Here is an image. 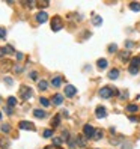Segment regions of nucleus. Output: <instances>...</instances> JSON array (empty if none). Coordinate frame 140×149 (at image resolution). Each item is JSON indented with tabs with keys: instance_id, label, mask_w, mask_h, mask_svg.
Listing matches in <instances>:
<instances>
[{
	"instance_id": "9d476101",
	"label": "nucleus",
	"mask_w": 140,
	"mask_h": 149,
	"mask_svg": "<svg viewBox=\"0 0 140 149\" xmlns=\"http://www.w3.org/2000/svg\"><path fill=\"white\" fill-rule=\"evenodd\" d=\"M97 65H98V68H99V69H105L109 63H107V60H105V59H99L98 62H97Z\"/></svg>"
},
{
	"instance_id": "ddd939ff",
	"label": "nucleus",
	"mask_w": 140,
	"mask_h": 149,
	"mask_svg": "<svg viewBox=\"0 0 140 149\" xmlns=\"http://www.w3.org/2000/svg\"><path fill=\"white\" fill-rule=\"evenodd\" d=\"M137 110H139V107L136 104H128V105H126V112H128V113H136Z\"/></svg>"
},
{
	"instance_id": "1a4fd4ad",
	"label": "nucleus",
	"mask_w": 140,
	"mask_h": 149,
	"mask_svg": "<svg viewBox=\"0 0 140 149\" xmlns=\"http://www.w3.org/2000/svg\"><path fill=\"white\" fill-rule=\"evenodd\" d=\"M63 103V97L62 95H59V93H56L54 97H53V104L54 105H60Z\"/></svg>"
},
{
	"instance_id": "7c9ffc66",
	"label": "nucleus",
	"mask_w": 140,
	"mask_h": 149,
	"mask_svg": "<svg viewBox=\"0 0 140 149\" xmlns=\"http://www.w3.org/2000/svg\"><path fill=\"white\" fill-rule=\"evenodd\" d=\"M6 36V29L5 27H0V39H3Z\"/></svg>"
},
{
	"instance_id": "bb28decb",
	"label": "nucleus",
	"mask_w": 140,
	"mask_h": 149,
	"mask_svg": "<svg viewBox=\"0 0 140 149\" xmlns=\"http://www.w3.org/2000/svg\"><path fill=\"white\" fill-rule=\"evenodd\" d=\"M3 48H5V53H6V54H12V53H14L12 45H6V47H3Z\"/></svg>"
},
{
	"instance_id": "ea45409f",
	"label": "nucleus",
	"mask_w": 140,
	"mask_h": 149,
	"mask_svg": "<svg viewBox=\"0 0 140 149\" xmlns=\"http://www.w3.org/2000/svg\"><path fill=\"white\" fill-rule=\"evenodd\" d=\"M23 59V53H17V60H21Z\"/></svg>"
},
{
	"instance_id": "cd10ccee",
	"label": "nucleus",
	"mask_w": 140,
	"mask_h": 149,
	"mask_svg": "<svg viewBox=\"0 0 140 149\" xmlns=\"http://www.w3.org/2000/svg\"><path fill=\"white\" fill-rule=\"evenodd\" d=\"M0 145H2V148H3V149H6V148L9 146V142H8V140H5V139H0Z\"/></svg>"
},
{
	"instance_id": "39448f33",
	"label": "nucleus",
	"mask_w": 140,
	"mask_h": 149,
	"mask_svg": "<svg viewBox=\"0 0 140 149\" xmlns=\"http://www.w3.org/2000/svg\"><path fill=\"white\" fill-rule=\"evenodd\" d=\"M75 93H77V89H75L72 84H66V86H65V95H66L68 98H72Z\"/></svg>"
},
{
	"instance_id": "423d86ee",
	"label": "nucleus",
	"mask_w": 140,
	"mask_h": 149,
	"mask_svg": "<svg viewBox=\"0 0 140 149\" xmlns=\"http://www.w3.org/2000/svg\"><path fill=\"white\" fill-rule=\"evenodd\" d=\"M18 127L21 128V130H30V131L35 130V125H33L32 122H27V120H21V122L18 124Z\"/></svg>"
},
{
	"instance_id": "4468645a",
	"label": "nucleus",
	"mask_w": 140,
	"mask_h": 149,
	"mask_svg": "<svg viewBox=\"0 0 140 149\" xmlns=\"http://www.w3.org/2000/svg\"><path fill=\"white\" fill-rule=\"evenodd\" d=\"M51 84L54 86V87H59V86L62 84V78L60 77H54V78L51 80Z\"/></svg>"
},
{
	"instance_id": "c756f323",
	"label": "nucleus",
	"mask_w": 140,
	"mask_h": 149,
	"mask_svg": "<svg viewBox=\"0 0 140 149\" xmlns=\"http://www.w3.org/2000/svg\"><path fill=\"white\" fill-rule=\"evenodd\" d=\"M130 74H131V76H136V74L139 72V68H134V66H130Z\"/></svg>"
},
{
	"instance_id": "7ed1b4c3",
	"label": "nucleus",
	"mask_w": 140,
	"mask_h": 149,
	"mask_svg": "<svg viewBox=\"0 0 140 149\" xmlns=\"http://www.w3.org/2000/svg\"><path fill=\"white\" fill-rule=\"evenodd\" d=\"M63 27V24H62V20H60V17H54L51 20V30L53 32H59Z\"/></svg>"
},
{
	"instance_id": "79ce46f5",
	"label": "nucleus",
	"mask_w": 140,
	"mask_h": 149,
	"mask_svg": "<svg viewBox=\"0 0 140 149\" xmlns=\"http://www.w3.org/2000/svg\"><path fill=\"white\" fill-rule=\"evenodd\" d=\"M63 139H69V133L68 131H63Z\"/></svg>"
},
{
	"instance_id": "f8f14e48",
	"label": "nucleus",
	"mask_w": 140,
	"mask_h": 149,
	"mask_svg": "<svg viewBox=\"0 0 140 149\" xmlns=\"http://www.w3.org/2000/svg\"><path fill=\"white\" fill-rule=\"evenodd\" d=\"M130 9L134 11V12H139L140 11V3L139 2H131L130 3Z\"/></svg>"
},
{
	"instance_id": "e433bc0d",
	"label": "nucleus",
	"mask_w": 140,
	"mask_h": 149,
	"mask_svg": "<svg viewBox=\"0 0 140 149\" xmlns=\"http://www.w3.org/2000/svg\"><path fill=\"white\" fill-rule=\"evenodd\" d=\"M130 120H131V122H137L139 118H137V116H130Z\"/></svg>"
},
{
	"instance_id": "0eeeda50",
	"label": "nucleus",
	"mask_w": 140,
	"mask_h": 149,
	"mask_svg": "<svg viewBox=\"0 0 140 149\" xmlns=\"http://www.w3.org/2000/svg\"><path fill=\"white\" fill-rule=\"evenodd\" d=\"M95 114H97V118L104 119L105 116H107V112H105V108H104L103 105H98V107H97V110H95Z\"/></svg>"
},
{
	"instance_id": "4c0bfd02",
	"label": "nucleus",
	"mask_w": 140,
	"mask_h": 149,
	"mask_svg": "<svg viewBox=\"0 0 140 149\" xmlns=\"http://www.w3.org/2000/svg\"><path fill=\"white\" fill-rule=\"evenodd\" d=\"M24 5H26V6H29V8H32V6L35 5V3H33V2H24Z\"/></svg>"
},
{
	"instance_id": "412c9836",
	"label": "nucleus",
	"mask_w": 140,
	"mask_h": 149,
	"mask_svg": "<svg viewBox=\"0 0 140 149\" xmlns=\"http://www.w3.org/2000/svg\"><path fill=\"white\" fill-rule=\"evenodd\" d=\"M0 130H2L5 134H8V133L11 131V125H8V124H3L2 127H0Z\"/></svg>"
},
{
	"instance_id": "49530a36",
	"label": "nucleus",
	"mask_w": 140,
	"mask_h": 149,
	"mask_svg": "<svg viewBox=\"0 0 140 149\" xmlns=\"http://www.w3.org/2000/svg\"><path fill=\"white\" fill-rule=\"evenodd\" d=\"M0 103H2V98H0Z\"/></svg>"
},
{
	"instance_id": "2f4dec72",
	"label": "nucleus",
	"mask_w": 140,
	"mask_h": 149,
	"mask_svg": "<svg viewBox=\"0 0 140 149\" xmlns=\"http://www.w3.org/2000/svg\"><path fill=\"white\" fill-rule=\"evenodd\" d=\"M116 51V45L115 44H110L109 45V53H115Z\"/></svg>"
},
{
	"instance_id": "f03ea898",
	"label": "nucleus",
	"mask_w": 140,
	"mask_h": 149,
	"mask_svg": "<svg viewBox=\"0 0 140 149\" xmlns=\"http://www.w3.org/2000/svg\"><path fill=\"white\" fill-rule=\"evenodd\" d=\"M20 95H21L23 99H29V98H32V95H33L32 87H29V86H21V87H20Z\"/></svg>"
},
{
	"instance_id": "5701e85b",
	"label": "nucleus",
	"mask_w": 140,
	"mask_h": 149,
	"mask_svg": "<svg viewBox=\"0 0 140 149\" xmlns=\"http://www.w3.org/2000/svg\"><path fill=\"white\" fill-rule=\"evenodd\" d=\"M77 145H78L80 148H84V145H86V142H84V139H83V137H80V135H78V137H77Z\"/></svg>"
},
{
	"instance_id": "f704fd0d",
	"label": "nucleus",
	"mask_w": 140,
	"mask_h": 149,
	"mask_svg": "<svg viewBox=\"0 0 140 149\" xmlns=\"http://www.w3.org/2000/svg\"><path fill=\"white\" fill-rule=\"evenodd\" d=\"M14 71H15L17 74H20V72H23V68H21V66H15V68H14Z\"/></svg>"
},
{
	"instance_id": "37998d69",
	"label": "nucleus",
	"mask_w": 140,
	"mask_h": 149,
	"mask_svg": "<svg viewBox=\"0 0 140 149\" xmlns=\"http://www.w3.org/2000/svg\"><path fill=\"white\" fill-rule=\"evenodd\" d=\"M5 54H6V53H5V48H0V57H3Z\"/></svg>"
},
{
	"instance_id": "473e14b6",
	"label": "nucleus",
	"mask_w": 140,
	"mask_h": 149,
	"mask_svg": "<svg viewBox=\"0 0 140 149\" xmlns=\"http://www.w3.org/2000/svg\"><path fill=\"white\" fill-rule=\"evenodd\" d=\"M50 3L48 2H38V6H39V8H45V6H48Z\"/></svg>"
},
{
	"instance_id": "aec40b11",
	"label": "nucleus",
	"mask_w": 140,
	"mask_h": 149,
	"mask_svg": "<svg viewBox=\"0 0 140 149\" xmlns=\"http://www.w3.org/2000/svg\"><path fill=\"white\" fill-rule=\"evenodd\" d=\"M8 105H9V107H14V105H17V98H14V97H9V98H8Z\"/></svg>"
},
{
	"instance_id": "6e6552de",
	"label": "nucleus",
	"mask_w": 140,
	"mask_h": 149,
	"mask_svg": "<svg viewBox=\"0 0 140 149\" xmlns=\"http://www.w3.org/2000/svg\"><path fill=\"white\" fill-rule=\"evenodd\" d=\"M47 20H48V15H47V12H45V11H41V12H38V14H36V21H38V23H41V24H42V23H45V21H47Z\"/></svg>"
},
{
	"instance_id": "2eb2a0df",
	"label": "nucleus",
	"mask_w": 140,
	"mask_h": 149,
	"mask_svg": "<svg viewBox=\"0 0 140 149\" xmlns=\"http://www.w3.org/2000/svg\"><path fill=\"white\" fill-rule=\"evenodd\" d=\"M33 114H35V118H41V119L47 116V113L44 110H35V112H33Z\"/></svg>"
},
{
	"instance_id": "4be33fe9",
	"label": "nucleus",
	"mask_w": 140,
	"mask_h": 149,
	"mask_svg": "<svg viewBox=\"0 0 140 149\" xmlns=\"http://www.w3.org/2000/svg\"><path fill=\"white\" fill-rule=\"evenodd\" d=\"M59 124H60V116H54V118H53V120H51V125L53 127H57Z\"/></svg>"
},
{
	"instance_id": "9b49d317",
	"label": "nucleus",
	"mask_w": 140,
	"mask_h": 149,
	"mask_svg": "<svg viewBox=\"0 0 140 149\" xmlns=\"http://www.w3.org/2000/svg\"><path fill=\"white\" fill-rule=\"evenodd\" d=\"M118 77H119V71L116 69V68H115V69H111V71L109 72V78H110V80H116Z\"/></svg>"
},
{
	"instance_id": "a211bd4d",
	"label": "nucleus",
	"mask_w": 140,
	"mask_h": 149,
	"mask_svg": "<svg viewBox=\"0 0 140 149\" xmlns=\"http://www.w3.org/2000/svg\"><path fill=\"white\" fill-rule=\"evenodd\" d=\"M103 137V131L101 130H95V133H93V140H99V139H101Z\"/></svg>"
},
{
	"instance_id": "c9c22d12",
	"label": "nucleus",
	"mask_w": 140,
	"mask_h": 149,
	"mask_svg": "<svg viewBox=\"0 0 140 149\" xmlns=\"http://www.w3.org/2000/svg\"><path fill=\"white\" fill-rule=\"evenodd\" d=\"M5 81H6V84H9V86L12 84V78L11 77H5Z\"/></svg>"
},
{
	"instance_id": "f3484780",
	"label": "nucleus",
	"mask_w": 140,
	"mask_h": 149,
	"mask_svg": "<svg viewBox=\"0 0 140 149\" xmlns=\"http://www.w3.org/2000/svg\"><path fill=\"white\" fill-rule=\"evenodd\" d=\"M38 87H39V90H45L47 87H48V84H47L45 80H41V81L38 83Z\"/></svg>"
},
{
	"instance_id": "a18cd8bd",
	"label": "nucleus",
	"mask_w": 140,
	"mask_h": 149,
	"mask_svg": "<svg viewBox=\"0 0 140 149\" xmlns=\"http://www.w3.org/2000/svg\"><path fill=\"white\" fill-rule=\"evenodd\" d=\"M0 119H2V113H0Z\"/></svg>"
},
{
	"instance_id": "58836bf2",
	"label": "nucleus",
	"mask_w": 140,
	"mask_h": 149,
	"mask_svg": "<svg viewBox=\"0 0 140 149\" xmlns=\"http://www.w3.org/2000/svg\"><path fill=\"white\" fill-rule=\"evenodd\" d=\"M44 149H59V148L54 146V145H50V146H47V148H44Z\"/></svg>"
},
{
	"instance_id": "a878e982",
	"label": "nucleus",
	"mask_w": 140,
	"mask_h": 149,
	"mask_svg": "<svg viewBox=\"0 0 140 149\" xmlns=\"http://www.w3.org/2000/svg\"><path fill=\"white\" fill-rule=\"evenodd\" d=\"M39 103H41L44 107H48L50 105V101L47 99V98H39Z\"/></svg>"
},
{
	"instance_id": "b1692460",
	"label": "nucleus",
	"mask_w": 140,
	"mask_h": 149,
	"mask_svg": "<svg viewBox=\"0 0 140 149\" xmlns=\"http://www.w3.org/2000/svg\"><path fill=\"white\" fill-rule=\"evenodd\" d=\"M101 23H103V18L101 17H93V24H95V26H101Z\"/></svg>"
},
{
	"instance_id": "f257e3e1",
	"label": "nucleus",
	"mask_w": 140,
	"mask_h": 149,
	"mask_svg": "<svg viewBox=\"0 0 140 149\" xmlns=\"http://www.w3.org/2000/svg\"><path fill=\"white\" fill-rule=\"evenodd\" d=\"M98 93H99V97H101V98H111L115 93H118V90L115 92V89H111V87L105 86V87H101Z\"/></svg>"
},
{
	"instance_id": "de8ad7c7",
	"label": "nucleus",
	"mask_w": 140,
	"mask_h": 149,
	"mask_svg": "<svg viewBox=\"0 0 140 149\" xmlns=\"http://www.w3.org/2000/svg\"><path fill=\"white\" fill-rule=\"evenodd\" d=\"M139 57H140V56H139Z\"/></svg>"
},
{
	"instance_id": "72a5a7b5",
	"label": "nucleus",
	"mask_w": 140,
	"mask_h": 149,
	"mask_svg": "<svg viewBox=\"0 0 140 149\" xmlns=\"http://www.w3.org/2000/svg\"><path fill=\"white\" fill-rule=\"evenodd\" d=\"M125 47H126V50H128V48H133V41H126V42H125Z\"/></svg>"
},
{
	"instance_id": "393cba45",
	"label": "nucleus",
	"mask_w": 140,
	"mask_h": 149,
	"mask_svg": "<svg viewBox=\"0 0 140 149\" xmlns=\"http://www.w3.org/2000/svg\"><path fill=\"white\" fill-rule=\"evenodd\" d=\"M53 145L59 148V146L62 145V139H60V137H54V139H53Z\"/></svg>"
},
{
	"instance_id": "a19ab883",
	"label": "nucleus",
	"mask_w": 140,
	"mask_h": 149,
	"mask_svg": "<svg viewBox=\"0 0 140 149\" xmlns=\"http://www.w3.org/2000/svg\"><path fill=\"white\" fill-rule=\"evenodd\" d=\"M36 72H30V78H33V80H36Z\"/></svg>"
},
{
	"instance_id": "c85d7f7f",
	"label": "nucleus",
	"mask_w": 140,
	"mask_h": 149,
	"mask_svg": "<svg viewBox=\"0 0 140 149\" xmlns=\"http://www.w3.org/2000/svg\"><path fill=\"white\" fill-rule=\"evenodd\" d=\"M42 135H44V137H45V139H50V137H51V135H53V131H51V130H45Z\"/></svg>"
},
{
	"instance_id": "dca6fc26",
	"label": "nucleus",
	"mask_w": 140,
	"mask_h": 149,
	"mask_svg": "<svg viewBox=\"0 0 140 149\" xmlns=\"http://www.w3.org/2000/svg\"><path fill=\"white\" fill-rule=\"evenodd\" d=\"M139 65H140V57H133V59H131V63H130V66L139 68Z\"/></svg>"
},
{
	"instance_id": "20e7f679",
	"label": "nucleus",
	"mask_w": 140,
	"mask_h": 149,
	"mask_svg": "<svg viewBox=\"0 0 140 149\" xmlns=\"http://www.w3.org/2000/svg\"><path fill=\"white\" fill-rule=\"evenodd\" d=\"M83 133H84V137L86 139H92L93 137V133H95V128H93L92 125H89V124H86L83 127Z\"/></svg>"
},
{
	"instance_id": "c03bdc74",
	"label": "nucleus",
	"mask_w": 140,
	"mask_h": 149,
	"mask_svg": "<svg viewBox=\"0 0 140 149\" xmlns=\"http://www.w3.org/2000/svg\"><path fill=\"white\" fill-rule=\"evenodd\" d=\"M6 113H8V114H12V108H11V107H6Z\"/></svg>"
},
{
	"instance_id": "6ab92c4d",
	"label": "nucleus",
	"mask_w": 140,
	"mask_h": 149,
	"mask_svg": "<svg viewBox=\"0 0 140 149\" xmlns=\"http://www.w3.org/2000/svg\"><path fill=\"white\" fill-rule=\"evenodd\" d=\"M119 57H121L122 60H128V57H130V51H128V50L122 51L121 54H119Z\"/></svg>"
}]
</instances>
